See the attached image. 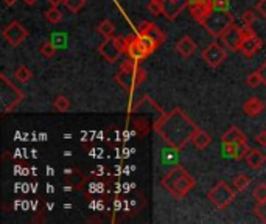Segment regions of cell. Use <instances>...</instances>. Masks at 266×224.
Masks as SVG:
<instances>
[{
	"label": "cell",
	"instance_id": "30bf717a",
	"mask_svg": "<svg viewBox=\"0 0 266 224\" xmlns=\"http://www.w3.org/2000/svg\"><path fill=\"white\" fill-rule=\"evenodd\" d=\"M221 41H223L226 49H229L230 52H240V45L243 42L241 28L233 24L230 28H227L221 35Z\"/></svg>",
	"mask_w": 266,
	"mask_h": 224
},
{
	"label": "cell",
	"instance_id": "f6af8a7d",
	"mask_svg": "<svg viewBox=\"0 0 266 224\" xmlns=\"http://www.w3.org/2000/svg\"><path fill=\"white\" fill-rule=\"evenodd\" d=\"M4 2H5L7 5H14L16 2H18V0H4Z\"/></svg>",
	"mask_w": 266,
	"mask_h": 224
},
{
	"label": "cell",
	"instance_id": "74e56055",
	"mask_svg": "<svg viewBox=\"0 0 266 224\" xmlns=\"http://www.w3.org/2000/svg\"><path fill=\"white\" fill-rule=\"evenodd\" d=\"M232 0H213L215 10H227Z\"/></svg>",
	"mask_w": 266,
	"mask_h": 224
},
{
	"label": "cell",
	"instance_id": "d6986e66",
	"mask_svg": "<svg viewBox=\"0 0 266 224\" xmlns=\"http://www.w3.org/2000/svg\"><path fill=\"white\" fill-rule=\"evenodd\" d=\"M187 170L184 168V167H181V165H176L173 170H171L167 176H164V179L161 181V184H162V187L167 190V191H170L171 188H173V185L178 182V179L181 178V176L185 173Z\"/></svg>",
	"mask_w": 266,
	"mask_h": 224
},
{
	"label": "cell",
	"instance_id": "ba28073f",
	"mask_svg": "<svg viewBox=\"0 0 266 224\" xmlns=\"http://www.w3.org/2000/svg\"><path fill=\"white\" fill-rule=\"evenodd\" d=\"M227 58L226 50L220 44L212 42L209 47H206L204 52H202V59H204L210 67H218L220 64H223Z\"/></svg>",
	"mask_w": 266,
	"mask_h": 224
},
{
	"label": "cell",
	"instance_id": "4316f807",
	"mask_svg": "<svg viewBox=\"0 0 266 224\" xmlns=\"http://www.w3.org/2000/svg\"><path fill=\"white\" fill-rule=\"evenodd\" d=\"M139 35V33H137ZM139 39H140V42H142V45H144V49L151 55L156 49L159 47V44L156 42L154 39H151V38H148V36H144V35H139Z\"/></svg>",
	"mask_w": 266,
	"mask_h": 224
},
{
	"label": "cell",
	"instance_id": "9c48e42d",
	"mask_svg": "<svg viewBox=\"0 0 266 224\" xmlns=\"http://www.w3.org/2000/svg\"><path fill=\"white\" fill-rule=\"evenodd\" d=\"M124 53H128V56H129L131 59H134L136 62L144 61L145 58L150 56V53L144 49L142 42H140L139 35H137V36H128V38H124Z\"/></svg>",
	"mask_w": 266,
	"mask_h": 224
},
{
	"label": "cell",
	"instance_id": "4dcf8cb0",
	"mask_svg": "<svg viewBox=\"0 0 266 224\" xmlns=\"http://www.w3.org/2000/svg\"><path fill=\"white\" fill-rule=\"evenodd\" d=\"M254 212L258 216V219H261V222H266V201H260L255 204Z\"/></svg>",
	"mask_w": 266,
	"mask_h": 224
},
{
	"label": "cell",
	"instance_id": "bcb514c9",
	"mask_svg": "<svg viewBox=\"0 0 266 224\" xmlns=\"http://www.w3.org/2000/svg\"><path fill=\"white\" fill-rule=\"evenodd\" d=\"M190 2H193V0H190Z\"/></svg>",
	"mask_w": 266,
	"mask_h": 224
},
{
	"label": "cell",
	"instance_id": "8fae6325",
	"mask_svg": "<svg viewBox=\"0 0 266 224\" xmlns=\"http://www.w3.org/2000/svg\"><path fill=\"white\" fill-rule=\"evenodd\" d=\"M195 187V179H193V176H190L189 171H185L181 178L178 179V182L173 185V188H171L168 193L173 196L175 199L181 201L189 191Z\"/></svg>",
	"mask_w": 266,
	"mask_h": 224
},
{
	"label": "cell",
	"instance_id": "4fadbf2b",
	"mask_svg": "<svg viewBox=\"0 0 266 224\" xmlns=\"http://www.w3.org/2000/svg\"><path fill=\"white\" fill-rule=\"evenodd\" d=\"M189 5L190 0H162V14L168 21H175Z\"/></svg>",
	"mask_w": 266,
	"mask_h": 224
},
{
	"label": "cell",
	"instance_id": "836d02e7",
	"mask_svg": "<svg viewBox=\"0 0 266 224\" xmlns=\"http://www.w3.org/2000/svg\"><path fill=\"white\" fill-rule=\"evenodd\" d=\"M254 198L257 202L266 201V184H258L254 190Z\"/></svg>",
	"mask_w": 266,
	"mask_h": 224
},
{
	"label": "cell",
	"instance_id": "cb8c5ba5",
	"mask_svg": "<svg viewBox=\"0 0 266 224\" xmlns=\"http://www.w3.org/2000/svg\"><path fill=\"white\" fill-rule=\"evenodd\" d=\"M249 184H251V178L244 173L238 174L237 178L233 179V188H235L237 191H244L249 187Z\"/></svg>",
	"mask_w": 266,
	"mask_h": 224
},
{
	"label": "cell",
	"instance_id": "5bb4252c",
	"mask_svg": "<svg viewBox=\"0 0 266 224\" xmlns=\"http://www.w3.org/2000/svg\"><path fill=\"white\" fill-rule=\"evenodd\" d=\"M263 47V41L257 36V35H254V36H251V38H244L243 39V42H241V45H240V52L246 56V58H252L260 49Z\"/></svg>",
	"mask_w": 266,
	"mask_h": 224
},
{
	"label": "cell",
	"instance_id": "5b68a950",
	"mask_svg": "<svg viewBox=\"0 0 266 224\" xmlns=\"http://www.w3.org/2000/svg\"><path fill=\"white\" fill-rule=\"evenodd\" d=\"M100 55L107 61V62H117L118 58L124 53V38L118 36V38H106V41L98 47Z\"/></svg>",
	"mask_w": 266,
	"mask_h": 224
},
{
	"label": "cell",
	"instance_id": "7a4b0ae2",
	"mask_svg": "<svg viewBox=\"0 0 266 224\" xmlns=\"http://www.w3.org/2000/svg\"><path fill=\"white\" fill-rule=\"evenodd\" d=\"M147 73L139 67L134 59H124L120 66V70L115 75V81L126 90H132L145 81Z\"/></svg>",
	"mask_w": 266,
	"mask_h": 224
},
{
	"label": "cell",
	"instance_id": "ffe728a7",
	"mask_svg": "<svg viewBox=\"0 0 266 224\" xmlns=\"http://www.w3.org/2000/svg\"><path fill=\"white\" fill-rule=\"evenodd\" d=\"M221 142L235 143V145H238V143H244V142H247V140H246V136L238 130L237 126H230L229 130L223 134Z\"/></svg>",
	"mask_w": 266,
	"mask_h": 224
},
{
	"label": "cell",
	"instance_id": "484cf974",
	"mask_svg": "<svg viewBox=\"0 0 266 224\" xmlns=\"http://www.w3.org/2000/svg\"><path fill=\"white\" fill-rule=\"evenodd\" d=\"M44 16L50 24H59L62 21V13L58 10V7H52L50 10H47Z\"/></svg>",
	"mask_w": 266,
	"mask_h": 224
},
{
	"label": "cell",
	"instance_id": "f546056e",
	"mask_svg": "<svg viewBox=\"0 0 266 224\" xmlns=\"http://www.w3.org/2000/svg\"><path fill=\"white\" fill-rule=\"evenodd\" d=\"M64 5L72 11V13H78L84 5L86 0H64Z\"/></svg>",
	"mask_w": 266,
	"mask_h": 224
},
{
	"label": "cell",
	"instance_id": "f35d334b",
	"mask_svg": "<svg viewBox=\"0 0 266 224\" xmlns=\"http://www.w3.org/2000/svg\"><path fill=\"white\" fill-rule=\"evenodd\" d=\"M240 28H241L243 39H244V38H251V36H254V35H255V31L252 30V27H251V25H243V27H240Z\"/></svg>",
	"mask_w": 266,
	"mask_h": 224
},
{
	"label": "cell",
	"instance_id": "ee69618b",
	"mask_svg": "<svg viewBox=\"0 0 266 224\" xmlns=\"http://www.w3.org/2000/svg\"><path fill=\"white\" fill-rule=\"evenodd\" d=\"M24 2H25L27 5H35V4L38 2V0H24Z\"/></svg>",
	"mask_w": 266,
	"mask_h": 224
},
{
	"label": "cell",
	"instance_id": "7402d4cb",
	"mask_svg": "<svg viewBox=\"0 0 266 224\" xmlns=\"http://www.w3.org/2000/svg\"><path fill=\"white\" fill-rule=\"evenodd\" d=\"M14 78L18 79L19 83H28V81H31V79H33V72H31L25 66H19L18 69H16V72H14Z\"/></svg>",
	"mask_w": 266,
	"mask_h": 224
},
{
	"label": "cell",
	"instance_id": "1f68e13d",
	"mask_svg": "<svg viewBox=\"0 0 266 224\" xmlns=\"http://www.w3.org/2000/svg\"><path fill=\"white\" fill-rule=\"evenodd\" d=\"M261 78L258 75V72H252V73H249V76L246 78V84L249 87H258L261 84Z\"/></svg>",
	"mask_w": 266,
	"mask_h": 224
},
{
	"label": "cell",
	"instance_id": "ab89813d",
	"mask_svg": "<svg viewBox=\"0 0 266 224\" xmlns=\"http://www.w3.org/2000/svg\"><path fill=\"white\" fill-rule=\"evenodd\" d=\"M255 10L266 19V0H258V2L255 4Z\"/></svg>",
	"mask_w": 266,
	"mask_h": 224
},
{
	"label": "cell",
	"instance_id": "83f0119b",
	"mask_svg": "<svg viewBox=\"0 0 266 224\" xmlns=\"http://www.w3.org/2000/svg\"><path fill=\"white\" fill-rule=\"evenodd\" d=\"M53 104H55V109L59 110V112H66V110L70 109V100L67 97H62V95L55 98Z\"/></svg>",
	"mask_w": 266,
	"mask_h": 224
},
{
	"label": "cell",
	"instance_id": "52a82bcc",
	"mask_svg": "<svg viewBox=\"0 0 266 224\" xmlns=\"http://www.w3.org/2000/svg\"><path fill=\"white\" fill-rule=\"evenodd\" d=\"M2 35H4V38L7 39L8 44H11L13 47H18L27 39L28 31L19 21H13L8 27L4 28Z\"/></svg>",
	"mask_w": 266,
	"mask_h": 224
},
{
	"label": "cell",
	"instance_id": "44dd1931",
	"mask_svg": "<svg viewBox=\"0 0 266 224\" xmlns=\"http://www.w3.org/2000/svg\"><path fill=\"white\" fill-rule=\"evenodd\" d=\"M210 142H212V137L206 133V131H202V130H198L195 131L193 137H192V143L195 145L196 150H204L210 145Z\"/></svg>",
	"mask_w": 266,
	"mask_h": 224
},
{
	"label": "cell",
	"instance_id": "ac0fdd59",
	"mask_svg": "<svg viewBox=\"0 0 266 224\" xmlns=\"http://www.w3.org/2000/svg\"><path fill=\"white\" fill-rule=\"evenodd\" d=\"M244 161L247 164L249 168H252V170H258L264 165L266 162V156L260 151V150H249V153L246 154L244 157Z\"/></svg>",
	"mask_w": 266,
	"mask_h": 224
},
{
	"label": "cell",
	"instance_id": "3957f363",
	"mask_svg": "<svg viewBox=\"0 0 266 224\" xmlns=\"http://www.w3.org/2000/svg\"><path fill=\"white\" fill-rule=\"evenodd\" d=\"M235 22L233 14L227 10H213L207 18L201 22V25L204 27L212 36L221 38V35L227 28H230Z\"/></svg>",
	"mask_w": 266,
	"mask_h": 224
},
{
	"label": "cell",
	"instance_id": "e0dca14e",
	"mask_svg": "<svg viewBox=\"0 0 266 224\" xmlns=\"http://www.w3.org/2000/svg\"><path fill=\"white\" fill-rule=\"evenodd\" d=\"M176 50L181 56L184 58H190L196 52V44L190 36H184L178 41L176 44Z\"/></svg>",
	"mask_w": 266,
	"mask_h": 224
},
{
	"label": "cell",
	"instance_id": "60d3db41",
	"mask_svg": "<svg viewBox=\"0 0 266 224\" xmlns=\"http://www.w3.org/2000/svg\"><path fill=\"white\" fill-rule=\"evenodd\" d=\"M255 142L261 147H266V131H261L255 136Z\"/></svg>",
	"mask_w": 266,
	"mask_h": 224
},
{
	"label": "cell",
	"instance_id": "8992f818",
	"mask_svg": "<svg viewBox=\"0 0 266 224\" xmlns=\"http://www.w3.org/2000/svg\"><path fill=\"white\" fill-rule=\"evenodd\" d=\"M0 79H2V103H4V112H10L13 110L16 106H18L22 98L24 93L16 87L14 84H11L8 81V78L5 73L0 75Z\"/></svg>",
	"mask_w": 266,
	"mask_h": 224
},
{
	"label": "cell",
	"instance_id": "2e32d148",
	"mask_svg": "<svg viewBox=\"0 0 266 224\" xmlns=\"http://www.w3.org/2000/svg\"><path fill=\"white\" fill-rule=\"evenodd\" d=\"M243 110H244V114L249 116V117H257L258 114H261V112L264 110V103L257 97H251V98H247L244 101Z\"/></svg>",
	"mask_w": 266,
	"mask_h": 224
},
{
	"label": "cell",
	"instance_id": "603a6c76",
	"mask_svg": "<svg viewBox=\"0 0 266 224\" xmlns=\"http://www.w3.org/2000/svg\"><path fill=\"white\" fill-rule=\"evenodd\" d=\"M97 30H98V33L103 35L104 38H111V36H114L115 27H114V24L111 21L104 19L103 22H100V25L97 27Z\"/></svg>",
	"mask_w": 266,
	"mask_h": 224
},
{
	"label": "cell",
	"instance_id": "277c9868",
	"mask_svg": "<svg viewBox=\"0 0 266 224\" xmlns=\"http://www.w3.org/2000/svg\"><path fill=\"white\" fill-rule=\"evenodd\" d=\"M235 195H237V190H232L224 181H220L207 193V198L209 201H212V204L218 207V209L223 210L232 204V201L235 199Z\"/></svg>",
	"mask_w": 266,
	"mask_h": 224
},
{
	"label": "cell",
	"instance_id": "d6a6232c",
	"mask_svg": "<svg viewBox=\"0 0 266 224\" xmlns=\"http://www.w3.org/2000/svg\"><path fill=\"white\" fill-rule=\"evenodd\" d=\"M148 10L153 16H161L162 14V2L161 0H150Z\"/></svg>",
	"mask_w": 266,
	"mask_h": 224
},
{
	"label": "cell",
	"instance_id": "d590c367",
	"mask_svg": "<svg viewBox=\"0 0 266 224\" xmlns=\"http://www.w3.org/2000/svg\"><path fill=\"white\" fill-rule=\"evenodd\" d=\"M235 148H237L235 143L223 142V154H224V156H227V157H233V153H235Z\"/></svg>",
	"mask_w": 266,
	"mask_h": 224
},
{
	"label": "cell",
	"instance_id": "8d00e7d4",
	"mask_svg": "<svg viewBox=\"0 0 266 224\" xmlns=\"http://www.w3.org/2000/svg\"><path fill=\"white\" fill-rule=\"evenodd\" d=\"M75 174H76V176H80L81 173L78 171V170H73V176H75ZM84 181H86V179H84V176H80V182H78V187H80ZM66 182H67V184H72V187H75V178H70V174L66 176Z\"/></svg>",
	"mask_w": 266,
	"mask_h": 224
},
{
	"label": "cell",
	"instance_id": "9a60e30c",
	"mask_svg": "<svg viewBox=\"0 0 266 224\" xmlns=\"http://www.w3.org/2000/svg\"><path fill=\"white\" fill-rule=\"evenodd\" d=\"M139 35H144V36H148L151 39H154L159 45L165 41V33L158 27L151 22H144L142 27L139 28Z\"/></svg>",
	"mask_w": 266,
	"mask_h": 224
},
{
	"label": "cell",
	"instance_id": "e575fe53",
	"mask_svg": "<svg viewBox=\"0 0 266 224\" xmlns=\"http://www.w3.org/2000/svg\"><path fill=\"white\" fill-rule=\"evenodd\" d=\"M241 19H243V24H244V25H252V24L255 22V19H257V16L254 14V11L247 10V11L243 13Z\"/></svg>",
	"mask_w": 266,
	"mask_h": 224
},
{
	"label": "cell",
	"instance_id": "d4e9b609",
	"mask_svg": "<svg viewBox=\"0 0 266 224\" xmlns=\"http://www.w3.org/2000/svg\"><path fill=\"white\" fill-rule=\"evenodd\" d=\"M39 52H41V55L44 56V58H53L55 55H56V47H55V44L53 42H50V41H45V42H42L41 44V49H39Z\"/></svg>",
	"mask_w": 266,
	"mask_h": 224
},
{
	"label": "cell",
	"instance_id": "7bdbcfd3",
	"mask_svg": "<svg viewBox=\"0 0 266 224\" xmlns=\"http://www.w3.org/2000/svg\"><path fill=\"white\" fill-rule=\"evenodd\" d=\"M49 4L52 7H59L61 4H64V0H49Z\"/></svg>",
	"mask_w": 266,
	"mask_h": 224
},
{
	"label": "cell",
	"instance_id": "b9f144b4",
	"mask_svg": "<svg viewBox=\"0 0 266 224\" xmlns=\"http://www.w3.org/2000/svg\"><path fill=\"white\" fill-rule=\"evenodd\" d=\"M258 75H260V78H261V81H263V84H266V62L264 64H261V66L258 67Z\"/></svg>",
	"mask_w": 266,
	"mask_h": 224
},
{
	"label": "cell",
	"instance_id": "7c38bea8",
	"mask_svg": "<svg viewBox=\"0 0 266 224\" xmlns=\"http://www.w3.org/2000/svg\"><path fill=\"white\" fill-rule=\"evenodd\" d=\"M215 10L213 0H193L189 5V11L196 22H202Z\"/></svg>",
	"mask_w": 266,
	"mask_h": 224
},
{
	"label": "cell",
	"instance_id": "f1b7e54d",
	"mask_svg": "<svg viewBox=\"0 0 266 224\" xmlns=\"http://www.w3.org/2000/svg\"><path fill=\"white\" fill-rule=\"evenodd\" d=\"M247 153H249V145H247V142H244V143H238L237 148H235V153H233V159H237V161H241V159L246 157Z\"/></svg>",
	"mask_w": 266,
	"mask_h": 224
},
{
	"label": "cell",
	"instance_id": "6da1fadb",
	"mask_svg": "<svg viewBox=\"0 0 266 224\" xmlns=\"http://www.w3.org/2000/svg\"><path fill=\"white\" fill-rule=\"evenodd\" d=\"M154 130L175 151H182L187 143L192 142L198 126L181 107H175L156 122Z\"/></svg>",
	"mask_w": 266,
	"mask_h": 224
}]
</instances>
